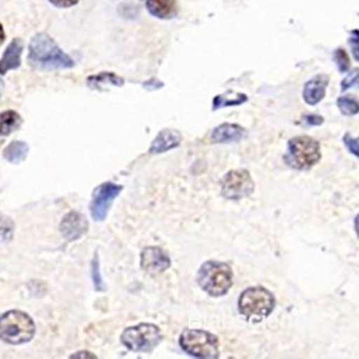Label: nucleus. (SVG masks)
Segmentation results:
<instances>
[{
	"label": "nucleus",
	"instance_id": "nucleus-1",
	"mask_svg": "<svg viewBox=\"0 0 359 359\" xmlns=\"http://www.w3.org/2000/svg\"><path fill=\"white\" fill-rule=\"evenodd\" d=\"M28 51V61L37 69H66L75 65L73 59L56 45V42L47 34L34 36Z\"/></svg>",
	"mask_w": 359,
	"mask_h": 359
},
{
	"label": "nucleus",
	"instance_id": "nucleus-2",
	"mask_svg": "<svg viewBox=\"0 0 359 359\" xmlns=\"http://www.w3.org/2000/svg\"><path fill=\"white\" fill-rule=\"evenodd\" d=\"M196 280L203 292L214 298H219L231 290L233 271L226 262L208 260L201 266Z\"/></svg>",
	"mask_w": 359,
	"mask_h": 359
},
{
	"label": "nucleus",
	"instance_id": "nucleus-3",
	"mask_svg": "<svg viewBox=\"0 0 359 359\" xmlns=\"http://www.w3.org/2000/svg\"><path fill=\"white\" fill-rule=\"evenodd\" d=\"M35 332V323L22 311H8L0 316V340L8 344L19 346L29 342Z\"/></svg>",
	"mask_w": 359,
	"mask_h": 359
},
{
	"label": "nucleus",
	"instance_id": "nucleus-4",
	"mask_svg": "<svg viewBox=\"0 0 359 359\" xmlns=\"http://www.w3.org/2000/svg\"><path fill=\"white\" fill-rule=\"evenodd\" d=\"M276 297L264 286L250 287L241 294L238 308L248 320L268 318L276 309Z\"/></svg>",
	"mask_w": 359,
	"mask_h": 359
},
{
	"label": "nucleus",
	"instance_id": "nucleus-5",
	"mask_svg": "<svg viewBox=\"0 0 359 359\" xmlns=\"http://www.w3.org/2000/svg\"><path fill=\"white\" fill-rule=\"evenodd\" d=\"M322 158L320 142L310 136H297L287 145L285 162L297 170H311Z\"/></svg>",
	"mask_w": 359,
	"mask_h": 359
},
{
	"label": "nucleus",
	"instance_id": "nucleus-6",
	"mask_svg": "<svg viewBox=\"0 0 359 359\" xmlns=\"http://www.w3.org/2000/svg\"><path fill=\"white\" fill-rule=\"evenodd\" d=\"M180 348L196 358L215 359L220 355L217 337L203 329H186L180 338Z\"/></svg>",
	"mask_w": 359,
	"mask_h": 359
},
{
	"label": "nucleus",
	"instance_id": "nucleus-7",
	"mask_svg": "<svg viewBox=\"0 0 359 359\" xmlns=\"http://www.w3.org/2000/svg\"><path fill=\"white\" fill-rule=\"evenodd\" d=\"M163 339L161 329L154 324L128 327L121 334V342L128 350L136 353H150L159 346Z\"/></svg>",
	"mask_w": 359,
	"mask_h": 359
},
{
	"label": "nucleus",
	"instance_id": "nucleus-8",
	"mask_svg": "<svg viewBox=\"0 0 359 359\" xmlns=\"http://www.w3.org/2000/svg\"><path fill=\"white\" fill-rule=\"evenodd\" d=\"M255 182L245 168L231 170L222 182V194L226 200L238 201L254 194Z\"/></svg>",
	"mask_w": 359,
	"mask_h": 359
},
{
	"label": "nucleus",
	"instance_id": "nucleus-9",
	"mask_svg": "<svg viewBox=\"0 0 359 359\" xmlns=\"http://www.w3.org/2000/svg\"><path fill=\"white\" fill-rule=\"evenodd\" d=\"M123 190V187L114 182H104L94 189L92 194L90 210L91 216L96 222H102L107 217L110 206L114 198H117Z\"/></svg>",
	"mask_w": 359,
	"mask_h": 359
},
{
	"label": "nucleus",
	"instance_id": "nucleus-10",
	"mask_svg": "<svg viewBox=\"0 0 359 359\" xmlns=\"http://www.w3.org/2000/svg\"><path fill=\"white\" fill-rule=\"evenodd\" d=\"M170 258L161 248L149 246L140 254V266L150 276H158L170 269Z\"/></svg>",
	"mask_w": 359,
	"mask_h": 359
},
{
	"label": "nucleus",
	"instance_id": "nucleus-11",
	"mask_svg": "<svg viewBox=\"0 0 359 359\" xmlns=\"http://www.w3.org/2000/svg\"><path fill=\"white\" fill-rule=\"evenodd\" d=\"M89 229L87 218L77 212H68L61 222V232L67 241H76L87 233Z\"/></svg>",
	"mask_w": 359,
	"mask_h": 359
},
{
	"label": "nucleus",
	"instance_id": "nucleus-12",
	"mask_svg": "<svg viewBox=\"0 0 359 359\" xmlns=\"http://www.w3.org/2000/svg\"><path fill=\"white\" fill-rule=\"evenodd\" d=\"M246 130L238 124L222 123L212 130L210 140L214 144H231L245 137Z\"/></svg>",
	"mask_w": 359,
	"mask_h": 359
},
{
	"label": "nucleus",
	"instance_id": "nucleus-13",
	"mask_svg": "<svg viewBox=\"0 0 359 359\" xmlns=\"http://www.w3.org/2000/svg\"><path fill=\"white\" fill-rule=\"evenodd\" d=\"M182 136L177 130L165 128L162 130L154 138L150 145L149 152L152 154H160L168 150L174 149L182 144Z\"/></svg>",
	"mask_w": 359,
	"mask_h": 359
},
{
	"label": "nucleus",
	"instance_id": "nucleus-14",
	"mask_svg": "<svg viewBox=\"0 0 359 359\" xmlns=\"http://www.w3.org/2000/svg\"><path fill=\"white\" fill-rule=\"evenodd\" d=\"M329 77L326 75L315 76L310 81L306 82L304 89V98L309 105H316L326 95Z\"/></svg>",
	"mask_w": 359,
	"mask_h": 359
},
{
	"label": "nucleus",
	"instance_id": "nucleus-15",
	"mask_svg": "<svg viewBox=\"0 0 359 359\" xmlns=\"http://www.w3.org/2000/svg\"><path fill=\"white\" fill-rule=\"evenodd\" d=\"M23 43L20 39L12 40L0 60V75H6L9 70L17 69L21 65Z\"/></svg>",
	"mask_w": 359,
	"mask_h": 359
},
{
	"label": "nucleus",
	"instance_id": "nucleus-16",
	"mask_svg": "<svg viewBox=\"0 0 359 359\" xmlns=\"http://www.w3.org/2000/svg\"><path fill=\"white\" fill-rule=\"evenodd\" d=\"M146 7L151 15L161 20L175 17L178 10L176 0H146Z\"/></svg>",
	"mask_w": 359,
	"mask_h": 359
},
{
	"label": "nucleus",
	"instance_id": "nucleus-17",
	"mask_svg": "<svg viewBox=\"0 0 359 359\" xmlns=\"http://www.w3.org/2000/svg\"><path fill=\"white\" fill-rule=\"evenodd\" d=\"M28 151H29V148L26 142H13L6 148L4 151V158L10 163L20 164L21 162L25 161Z\"/></svg>",
	"mask_w": 359,
	"mask_h": 359
},
{
	"label": "nucleus",
	"instance_id": "nucleus-18",
	"mask_svg": "<svg viewBox=\"0 0 359 359\" xmlns=\"http://www.w3.org/2000/svg\"><path fill=\"white\" fill-rule=\"evenodd\" d=\"M248 102V96L243 93H234L228 91L222 95L216 96L212 100V110H218L220 108L229 107V106H238Z\"/></svg>",
	"mask_w": 359,
	"mask_h": 359
},
{
	"label": "nucleus",
	"instance_id": "nucleus-19",
	"mask_svg": "<svg viewBox=\"0 0 359 359\" xmlns=\"http://www.w3.org/2000/svg\"><path fill=\"white\" fill-rule=\"evenodd\" d=\"M87 82L91 89H102L106 87V84H110L114 87H122L124 84V80L122 78L112 73H100L98 75L90 76Z\"/></svg>",
	"mask_w": 359,
	"mask_h": 359
},
{
	"label": "nucleus",
	"instance_id": "nucleus-20",
	"mask_svg": "<svg viewBox=\"0 0 359 359\" xmlns=\"http://www.w3.org/2000/svg\"><path fill=\"white\" fill-rule=\"evenodd\" d=\"M22 119L19 114L12 110L0 112V136L9 135L21 126Z\"/></svg>",
	"mask_w": 359,
	"mask_h": 359
},
{
	"label": "nucleus",
	"instance_id": "nucleus-21",
	"mask_svg": "<svg viewBox=\"0 0 359 359\" xmlns=\"http://www.w3.org/2000/svg\"><path fill=\"white\" fill-rule=\"evenodd\" d=\"M337 104L344 116H355L358 114V102L351 95L341 96L338 98Z\"/></svg>",
	"mask_w": 359,
	"mask_h": 359
},
{
	"label": "nucleus",
	"instance_id": "nucleus-22",
	"mask_svg": "<svg viewBox=\"0 0 359 359\" xmlns=\"http://www.w3.org/2000/svg\"><path fill=\"white\" fill-rule=\"evenodd\" d=\"M14 222L11 218L0 214V242H9L13 238Z\"/></svg>",
	"mask_w": 359,
	"mask_h": 359
},
{
	"label": "nucleus",
	"instance_id": "nucleus-23",
	"mask_svg": "<svg viewBox=\"0 0 359 359\" xmlns=\"http://www.w3.org/2000/svg\"><path fill=\"white\" fill-rule=\"evenodd\" d=\"M91 268L92 280H93L95 290H97V292H103V290H105V287H104L103 278H102V276H100V262H98L97 255H96L95 258H94L93 262H92Z\"/></svg>",
	"mask_w": 359,
	"mask_h": 359
},
{
	"label": "nucleus",
	"instance_id": "nucleus-24",
	"mask_svg": "<svg viewBox=\"0 0 359 359\" xmlns=\"http://www.w3.org/2000/svg\"><path fill=\"white\" fill-rule=\"evenodd\" d=\"M334 61L341 73H346L351 67L350 60H348V54L343 49L337 50L334 52Z\"/></svg>",
	"mask_w": 359,
	"mask_h": 359
},
{
	"label": "nucleus",
	"instance_id": "nucleus-25",
	"mask_svg": "<svg viewBox=\"0 0 359 359\" xmlns=\"http://www.w3.org/2000/svg\"><path fill=\"white\" fill-rule=\"evenodd\" d=\"M343 142H344V145H346V149L353 154V156L358 158L359 156V145H358V140L357 138L352 137L350 134H346L344 137H343Z\"/></svg>",
	"mask_w": 359,
	"mask_h": 359
},
{
	"label": "nucleus",
	"instance_id": "nucleus-26",
	"mask_svg": "<svg viewBox=\"0 0 359 359\" xmlns=\"http://www.w3.org/2000/svg\"><path fill=\"white\" fill-rule=\"evenodd\" d=\"M358 82V72H354V73L351 74L348 78L343 80L342 83H341V87H342V91H346V90L350 89V88L354 87L355 84H357Z\"/></svg>",
	"mask_w": 359,
	"mask_h": 359
},
{
	"label": "nucleus",
	"instance_id": "nucleus-27",
	"mask_svg": "<svg viewBox=\"0 0 359 359\" xmlns=\"http://www.w3.org/2000/svg\"><path fill=\"white\" fill-rule=\"evenodd\" d=\"M306 124L308 126H320L324 122V118L318 116V114H308L304 118Z\"/></svg>",
	"mask_w": 359,
	"mask_h": 359
},
{
	"label": "nucleus",
	"instance_id": "nucleus-28",
	"mask_svg": "<svg viewBox=\"0 0 359 359\" xmlns=\"http://www.w3.org/2000/svg\"><path fill=\"white\" fill-rule=\"evenodd\" d=\"M79 0H50V3L59 8H69L77 5Z\"/></svg>",
	"mask_w": 359,
	"mask_h": 359
},
{
	"label": "nucleus",
	"instance_id": "nucleus-29",
	"mask_svg": "<svg viewBox=\"0 0 359 359\" xmlns=\"http://www.w3.org/2000/svg\"><path fill=\"white\" fill-rule=\"evenodd\" d=\"M351 48H352L353 54L356 57V61H358V31L356 32V35L352 36L348 40Z\"/></svg>",
	"mask_w": 359,
	"mask_h": 359
},
{
	"label": "nucleus",
	"instance_id": "nucleus-30",
	"mask_svg": "<svg viewBox=\"0 0 359 359\" xmlns=\"http://www.w3.org/2000/svg\"><path fill=\"white\" fill-rule=\"evenodd\" d=\"M163 86V83L162 82L158 81L156 79H151L150 81L146 82V83H144V87L146 88V89H159L160 87H162Z\"/></svg>",
	"mask_w": 359,
	"mask_h": 359
},
{
	"label": "nucleus",
	"instance_id": "nucleus-31",
	"mask_svg": "<svg viewBox=\"0 0 359 359\" xmlns=\"http://www.w3.org/2000/svg\"><path fill=\"white\" fill-rule=\"evenodd\" d=\"M70 358H96V356L92 353L87 352V351H82V352L72 355Z\"/></svg>",
	"mask_w": 359,
	"mask_h": 359
},
{
	"label": "nucleus",
	"instance_id": "nucleus-32",
	"mask_svg": "<svg viewBox=\"0 0 359 359\" xmlns=\"http://www.w3.org/2000/svg\"><path fill=\"white\" fill-rule=\"evenodd\" d=\"M5 41V32H4L3 26L0 25V45Z\"/></svg>",
	"mask_w": 359,
	"mask_h": 359
},
{
	"label": "nucleus",
	"instance_id": "nucleus-33",
	"mask_svg": "<svg viewBox=\"0 0 359 359\" xmlns=\"http://www.w3.org/2000/svg\"><path fill=\"white\" fill-rule=\"evenodd\" d=\"M3 88H4V81H3V80L0 79V96H1V92H3Z\"/></svg>",
	"mask_w": 359,
	"mask_h": 359
}]
</instances>
